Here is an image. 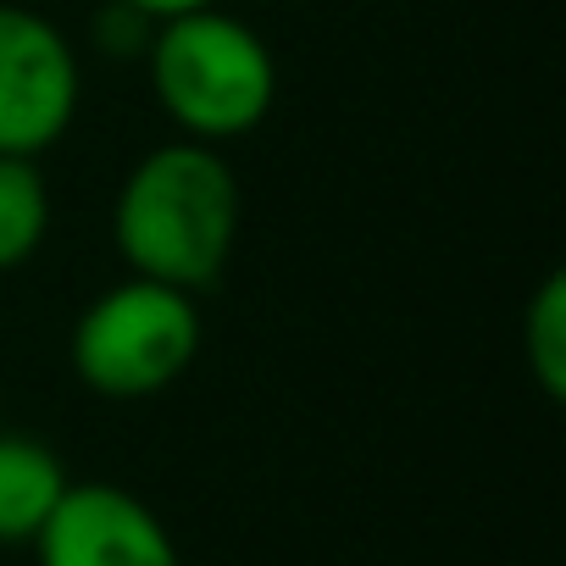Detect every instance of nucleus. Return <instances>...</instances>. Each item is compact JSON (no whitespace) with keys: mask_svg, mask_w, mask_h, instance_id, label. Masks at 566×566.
<instances>
[{"mask_svg":"<svg viewBox=\"0 0 566 566\" xmlns=\"http://www.w3.org/2000/svg\"><path fill=\"white\" fill-rule=\"evenodd\" d=\"M128 7H139L145 18L167 23V18H184V12H206V7H222V0H128Z\"/></svg>","mask_w":566,"mask_h":566,"instance_id":"obj_10","label":"nucleus"},{"mask_svg":"<svg viewBox=\"0 0 566 566\" xmlns=\"http://www.w3.org/2000/svg\"><path fill=\"white\" fill-rule=\"evenodd\" d=\"M522 350L544 400H566V277L549 272L522 323Z\"/></svg>","mask_w":566,"mask_h":566,"instance_id":"obj_8","label":"nucleus"},{"mask_svg":"<svg viewBox=\"0 0 566 566\" xmlns=\"http://www.w3.org/2000/svg\"><path fill=\"white\" fill-rule=\"evenodd\" d=\"M200 312L195 295L172 283L128 272L123 283L101 290L67 339L73 373L101 400H150L172 389L200 356Z\"/></svg>","mask_w":566,"mask_h":566,"instance_id":"obj_3","label":"nucleus"},{"mask_svg":"<svg viewBox=\"0 0 566 566\" xmlns=\"http://www.w3.org/2000/svg\"><path fill=\"white\" fill-rule=\"evenodd\" d=\"M0 428H7V422H0Z\"/></svg>","mask_w":566,"mask_h":566,"instance_id":"obj_11","label":"nucleus"},{"mask_svg":"<svg viewBox=\"0 0 566 566\" xmlns=\"http://www.w3.org/2000/svg\"><path fill=\"white\" fill-rule=\"evenodd\" d=\"M145 73L178 139L217 145V150L255 134L277 101L272 45L222 7L156 23Z\"/></svg>","mask_w":566,"mask_h":566,"instance_id":"obj_2","label":"nucleus"},{"mask_svg":"<svg viewBox=\"0 0 566 566\" xmlns=\"http://www.w3.org/2000/svg\"><path fill=\"white\" fill-rule=\"evenodd\" d=\"M67 489L73 478L45 439L0 428V544H34Z\"/></svg>","mask_w":566,"mask_h":566,"instance_id":"obj_6","label":"nucleus"},{"mask_svg":"<svg viewBox=\"0 0 566 566\" xmlns=\"http://www.w3.org/2000/svg\"><path fill=\"white\" fill-rule=\"evenodd\" d=\"M51 239V184L40 161L0 156V277L29 266Z\"/></svg>","mask_w":566,"mask_h":566,"instance_id":"obj_7","label":"nucleus"},{"mask_svg":"<svg viewBox=\"0 0 566 566\" xmlns=\"http://www.w3.org/2000/svg\"><path fill=\"white\" fill-rule=\"evenodd\" d=\"M78 51L73 40L29 12L0 0V156L40 161L78 117Z\"/></svg>","mask_w":566,"mask_h":566,"instance_id":"obj_4","label":"nucleus"},{"mask_svg":"<svg viewBox=\"0 0 566 566\" xmlns=\"http://www.w3.org/2000/svg\"><path fill=\"white\" fill-rule=\"evenodd\" d=\"M239 178L217 145L167 139L134 161L112 200V239L139 277L200 295L239 239Z\"/></svg>","mask_w":566,"mask_h":566,"instance_id":"obj_1","label":"nucleus"},{"mask_svg":"<svg viewBox=\"0 0 566 566\" xmlns=\"http://www.w3.org/2000/svg\"><path fill=\"white\" fill-rule=\"evenodd\" d=\"M34 555L40 566H184L167 522L123 483H73Z\"/></svg>","mask_w":566,"mask_h":566,"instance_id":"obj_5","label":"nucleus"},{"mask_svg":"<svg viewBox=\"0 0 566 566\" xmlns=\"http://www.w3.org/2000/svg\"><path fill=\"white\" fill-rule=\"evenodd\" d=\"M150 34H156V18H145L139 7H128V0H106V7L95 12V23H90V40L106 56H139L145 62Z\"/></svg>","mask_w":566,"mask_h":566,"instance_id":"obj_9","label":"nucleus"}]
</instances>
